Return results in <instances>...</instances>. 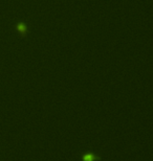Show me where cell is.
<instances>
[{
  "label": "cell",
  "mask_w": 153,
  "mask_h": 161,
  "mask_svg": "<svg viewBox=\"0 0 153 161\" xmlns=\"http://www.w3.org/2000/svg\"><path fill=\"white\" fill-rule=\"evenodd\" d=\"M100 160V157L95 155L93 153H86L83 155V161H98Z\"/></svg>",
  "instance_id": "obj_1"
},
{
  "label": "cell",
  "mask_w": 153,
  "mask_h": 161,
  "mask_svg": "<svg viewBox=\"0 0 153 161\" xmlns=\"http://www.w3.org/2000/svg\"><path fill=\"white\" fill-rule=\"evenodd\" d=\"M16 27H17V30H18V32H20V34H22V36H24V34H26V32H27L26 25L24 24V23H22V22H21V23H18Z\"/></svg>",
  "instance_id": "obj_2"
}]
</instances>
